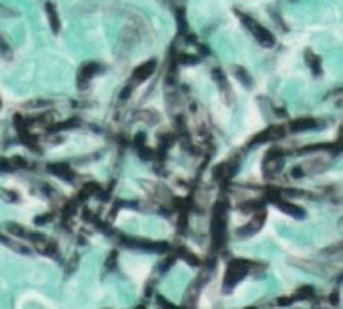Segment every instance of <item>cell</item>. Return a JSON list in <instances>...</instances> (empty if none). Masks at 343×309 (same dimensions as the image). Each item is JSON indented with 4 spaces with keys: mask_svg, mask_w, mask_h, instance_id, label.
<instances>
[{
    "mask_svg": "<svg viewBox=\"0 0 343 309\" xmlns=\"http://www.w3.org/2000/svg\"><path fill=\"white\" fill-rule=\"evenodd\" d=\"M18 14H20L18 10H14V8H10V6L0 4V18H16Z\"/></svg>",
    "mask_w": 343,
    "mask_h": 309,
    "instance_id": "21",
    "label": "cell"
},
{
    "mask_svg": "<svg viewBox=\"0 0 343 309\" xmlns=\"http://www.w3.org/2000/svg\"><path fill=\"white\" fill-rule=\"evenodd\" d=\"M331 163V154L329 153H317L307 161H301L299 165H295L291 169V177L293 179H305V177H313L317 173H323Z\"/></svg>",
    "mask_w": 343,
    "mask_h": 309,
    "instance_id": "2",
    "label": "cell"
},
{
    "mask_svg": "<svg viewBox=\"0 0 343 309\" xmlns=\"http://www.w3.org/2000/svg\"><path fill=\"white\" fill-rule=\"evenodd\" d=\"M10 193H12V191H6V189H2V191H0V197H2L4 201H16L18 197H16V195H10Z\"/></svg>",
    "mask_w": 343,
    "mask_h": 309,
    "instance_id": "24",
    "label": "cell"
},
{
    "mask_svg": "<svg viewBox=\"0 0 343 309\" xmlns=\"http://www.w3.org/2000/svg\"><path fill=\"white\" fill-rule=\"evenodd\" d=\"M265 219H267V211H265V207H263V209H259V211L253 213L251 221H249L245 227H241V229L237 231V235H241V237H251V235H255V233L263 227Z\"/></svg>",
    "mask_w": 343,
    "mask_h": 309,
    "instance_id": "11",
    "label": "cell"
},
{
    "mask_svg": "<svg viewBox=\"0 0 343 309\" xmlns=\"http://www.w3.org/2000/svg\"><path fill=\"white\" fill-rule=\"evenodd\" d=\"M155 70H157V60H147V62L139 64L131 74V89L141 85V83H145V81H149L155 74Z\"/></svg>",
    "mask_w": 343,
    "mask_h": 309,
    "instance_id": "8",
    "label": "cell"
},
{
    "mask_svg": "<svg viewBox=\"0 0 343 309\" xmlns=\"http://www.w3.org/2000/svg\"><path fill=\"white\" fill-rule=\"evenodd\" d=\"M6 229H8V233H12L14 237H28V231H26V229H22L20 225H12V223H10Z\"/></svg>",
    "mask_w": 343,
    "mask_h": 309,
    "instance_id": "22",
    "label": "cell"
},
{
    "mask_svg": "<svg viewBox=\"0 0 343 309\" xmlns=\"http://www.w3.org/2000/svg\"><path fill=\"white\" fill-rule=\"evenodd\" d=\"M114 263H116V253H111V255H109V261H107V269L114 267Z\"/></svg>",
    "mask_w": 343,
    "mask_h": 309,
    "instance_id": "26",
    "label": "cell"
},
{
    "mask_svg": "<svg viewBox=\"0 0 343 309\" xmlns=\"http://www.w3.org/2000/svg\"><path fill=\"white\" fill-rule=\"evenodd\" d=\"M171 2H175V6H183L185 4V0H171Z\"/></svg>",
    "mask_w": 343,
    "mask_h": 309,
    "instance_id": "27",
    "label": "cell"
},
{
    "mask_svg": "<svg viewBox=\"0 0 343 309\" xmlns=\"http://www.w3.org/2000/svg\"><path fill=\"white\" fill-rule=\"evenodd\" d=\"M237 16H239V20L243 22V26L247 28V32L263 47V49H273L275 47V34L271 32V30H267L259 20H255L251 14H245V12H239L237 10Z\"/></svg>",
    "mask_w": 343,
    "mask_h": 309,
    "instance_id": "3",
    "label": "cell"
},
{
    "mask_svg": "<svg viewBox=\"0 0 343 309\" xmlns=\"http://www.w3.org/2000/svg\"><path fill=\"white\" fill-rule=\"evenodd\" d=\"M313 287H309V285H303V287H299L293 295H289L291 297V301L295 303V301H305V299H313Z\"/></svg>",
    "mask_w": 343,
    "mask_h": 309,
    "instance_id": "17",
    "label": "cell"
},
{
    "mask_svg": "<svg viewBox=\"0 0 343 309\" xmlns=\"http://www.w3.org/2000/svg\"><path fill=\"white\" fill-rule=\"evenodd\" d=\"M227 201L225 199L217 201V205L213 207V221H211V237H213V247L215 249H219L227 239Z\"/></svg>",
    "mask_w": 343,
    "mask_h": 309,
    "instance_id": "1",
    "label": "cell"
},
{
    "mask_svg": "<svg viewBox=\"0 0 343 309\" xmlns=\"http://www.w3.org/2000/svg\"><path fill=\"white\" fill-rule=\"evenodd\" d=\"M103 70V66L99 64V62H84L82 66H80V70H78V87H87L89 85V81L93 79V76H97L99 72Z\"/></svg>",
    "mask_w": 343,
    "mask_h": 309,
    "instance_id": "13",
    "label": "cell"
},
{
    "mask_svg": "<svg viewBox=\"0 0 343 309\" xmlns=\"http://www.w3.org/2000/svg\"><path fill=\"white\" fill-rule=\"evenodd\" d=\"M45 14H47V20H49V26H51L53 34H58L60 32V18H58L55 2H51V0L45 2Z\"/></svg>",
    "mask_w": 343,
    "mask_h": 309,
    "instance_id": "15",
    "label": "cell"
},
{
    "mask_svg": "<svg viewBox=\"0 0 343 309\" xmlns=\"http://www.w3.org/2000/svg\"><path fill=\"white\" fill-rule=\"evenodd\" d=\"M239 154H233V157H229L225 161H221L217 167H215V171H213V177H215V181L217 183H227L229 179L237 173V169H239Z\"/></svg>",
    "mask_w": 343,
    "mask_h": 309,
    "instance_id": "7",
    "label": "cell"
},
{
    "mask_svg": "<svg viewBox=\"0 0 343 309\" xmlns=\"http://www.w3.org/2000/svg\"><path fill=\"white\" fill-rule=\"evenodd\" d=\"M287 127H289V133H307V131H317L319 127H323V121L313 119V117H299L291 121Z\"/></svg>",
    "mask_w": 343,
    "mask_h": 309,
    "instance_id": "10",
    "label": "cell"
},
{
    "mask_svg": "<svg viewBox=\"0 0 343 309\" xmlns=\"http://www.w3.org/2000/svg\"><path fill=\"white\" fill-rule=\"evenodd\" d=\"M49 173H53L55 177H60V179H68V181H70V179L74 177V173H72L70 165H68V163H64V161L49 165Z\"/></svg>",
    "mask_w": 343,
    "mask_h": 309,
    "instance_id": "16",
    "label": "cell"
},
{
    "mask_svg": "<svg viewBox=\"0 0 343 309\" xmlns=\"http://www.w3.org/2000/svg\"><path fill=\"white\" fill-rule=\"evenodd\" d=\"M143 114H139V119L141 121H145L147 125H155V123H159V112L157 110H141Z\"/></svg>",
    "mask_w": 343,
    "mask_h": 309,
    "instance_id": "20",
    "label": "cell"
},
{
    "mask_svg": "<svg viewBox=\"0 0 343 309\" xmlns=\"http://www.w3.org/2000/svg\"><path fill=\"white\" fill-rule=\"evenodd\" d=\"M287 133H289V127L287 125H281V123H277V125H269L267 129H263L261 133H257L249 143H247V147H257V145H269V143H277V141H281L283 137H287Z\"/></svg>",
    "mask_w": 343,
    "mask_h": 309,
    "instance_id": "6",
    "label": "cell"
},
{
    "mask_svg": "<svg viewBox=\"0 0 343 309\" xmlns=\"http://www.w3.org/2000/svg\"><path fill=\"white\" fill-rule=\"evenodd\" d=\"M0 58L12 60V47H10V43L6 41V36L2 32H0Z\"/></svg>",
    "mask_w": 343,
    "mask_h": 309,
    "instance_id": "19",
    "label": "cell"
},
{
    "mask_svg": "<svg viewBox=\"0 0 343 309\" xmlns=\"http://www.w3.org/2000/svg\"><path fill=\"white\" fill-rule=\"evenodd\" d=\"M233 74L245 85V87H251L253 85V81H251V74H249V70L245 68V66H241V64H235L233 66Z\"/></svg>",
    "mask_w": 343,
    "mask_h": 309,
    "instance_id": "18",
    "label": "cell"
},
{
    "mask_svg": "<svg viewBox=\"0 0 343 309\" xmlns=\"http://www.w3.org/2000/svg\"><path fill=\"white\" fill-rule=\"evenodd\" d=\"M269 199L279 207V211H283V213L295 217V219H303V217H305V211L297 205V203H291L287 197H269Z\"/></svg>",
    "mask_w": 343,
    "mask_h": 309,
    "instance_id": "12",
    "label": "cell"
},
{
    "mask_svg": "<svg viewBox=\"0 0 343 309\" xmlns=\"http://www.w3.org/2000/svg\"><path fill=\"white\" fill-rule=\"evenodd\" d=\"M213 79H215V85H217V89H219V93H221L223 101H225L227 104H233V101H235L233 87H231V83L227 81L225 72H223L219 66H215V68H213Z\"/></svg>",
    "mask_w": 343,
    "mask_h": 309,
    "instance_id": "9",
    "label": "cell"
},
{
    "mask_svg": "<svg viewBox=\"0 0 343 309\" xmlns=\"http://www.w3.org/2000/svg\"><path fill=\"white\" fill-rule=\"evenodd\" d=\"M303 60H305V64H307V68H309V72L313 76H321L323 74V64H321V58H319L317 52H313L311 49H305L303 51Z\"/></svg>",
    "mask_w": 343,
    "mask_h": 309,
    "instance_id": "14",
    "label": "cell"
},
{
    "mask_svg": "<svg viewBox=\"0 0 343 309\" xmlns=\"http://www.w3.org/2000/svg\"><path fill=\"white\" fill-rule=\"evenodd\" d=\"M0 108H2V99H0Z\"/></svg>",
    "mask_w": 343,
    "mask_h": 309,
    "instance_id": "28",
    "label": "cell"
},
{
    "mask_svg": "<svg viewBox=\"0 0 343 309\" xmlns=\"http://www.w3.org/2000/svg\"><path fill=\"white\" fill-rule=\"evenodd\" d=\"M337 251H343V243H337V245H333V247H329L325 253H337Z\"/></svg>",
    "mask_w": 343,
    "mask_h": 309,
    "instance_id": "25",
    "label": "cell"
},
{
    "mask_svg": "<svg viewBox=\"0 0 343 309\" xmlns=\"http://www.w3.org/2000/svg\"><path fill=\"white\" fill-rule=\"evenodd\" d=\"M285 151H281L279 147H273L269 149L265 157H263V163H261V171H263V177L265 179H277L285 167Z\"/></svg>",
    "mask_w": 343,
    "mask_h": 309,
    "instance_id": "4",
    "label": "cell"
},
{
    "mask_svg": "<svg viewBox=\"0 0 343 309\" xmlns=\"http://www.w3.org/2000/svg\"><path fill=\"white\" fill-rule=\"evenodd\" d=\"M251 267H253V263L247 261V259H233L227 265L225 277H223V287H225V291L233 289L243 277H247V273L251 271Z\"/></svg>",
    "mask_w": 343,
    "mask_h": 309,
    "instance_id": "5",
    "label": "cell"
},
{
    "mask_svg": "<svg viewBox=\"0 0 343 309\" xmlns=\"http://www.w3.org/2000/svg\"><path fill=\"white\" fill-rule=\"evenodd\" d=\"M14 163L12 159H0V171H14Z\"/></svg>",
    "mask_w": 343,
    "mask_h": 309,
    "instance_id": "23",
    "label": "cell"
},
{
    "mask_svg": "<svg viewBox=\"0 0 343 309\" xmlns=\"http://www.w3.org/2000/svg\"><path fill=\"white\" fill-rule=\"evenodd\" d=\"M245 309H257V307H245Z\"/></svg>",
    "mask_w": 343,
    "mask_h": 309,
    "instance_id": "29",
    "label": "cell"
}]
</instances>
